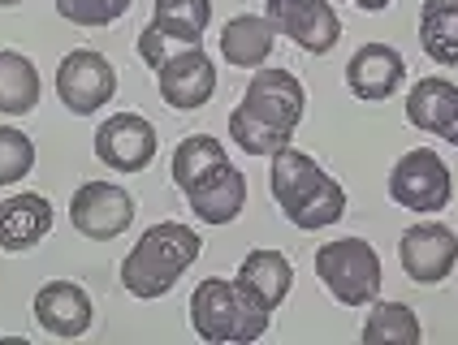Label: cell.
<instances>
[{"label": "cell", "instance_id": "cell-23", "mask_svg": "<svg viewBox=\"0 0 458 345\" xmlns=\"http://www.w3.org/2000/svg\"><path fill=\"white\" fill-rule=\"evenodd\" d=\"M152 26L178 35L182 44H204V30L212 26V0H156Z\"/></svg>", "mask_w": 458, "mask_h": 345}, {"label": "cell", "instance_id": "cell-8", "mask_svg": "<svg viewBox=\"0 0 458 345\" xmlns=\"http://www.w3.org/2000/svg\"><path fill=\"white\" fill-rule=\"evenodd\" d=\"M264 18L277 35L299 44L311 56H325L342 39V18L329 0H264Z\"/></svg>", "mask_w": 458, "mask_h": 345}, {"label": "cell", "instance_id": "cell-12", "mask_svg": "<svg viewBox=\"0 0 458 345\" xmlns=\"http://www.w3.org/2000/svg\"><path fill=\"white\" fill-rule=\"evenodd\" d=\"M182 195L191 203L195 221L229 224V221H238L242 207H247V177H242V169L225 156L221 164H212L208 172H199L191 186H182Z\"/></svg>", "mask_w": 458, "mask_h": 345}, {"label": "cell", "instance_id": "cell-25", "mask_svg": "<svg viewBox=\"0 0 458 345\" xmlns=\"http://www.w3.org/2000/svg\"><path fill=\"white\" fill-rule=\"evenodd\" d=\"M134 0H56V13L74 26H113L130 13Z\"/></svg>", "mask_w": 458, "mask_h": 345}, {"label": "cell", "instance_id": "cell-18", "mask_svg": "<svg viewBox=\"0 0 458 345\" xmlns=\"http://www.w3.org/2000/svg\"><path fill=\"white\" fill-rule=\"evenodd\" d=\"M247 294L259 302V307H268V311H277L281 302L290 298V285H294V268H290V259L273 247H255L247 250V259L238 264V276H233Z\"/></svg>", "mask_w": 458, "mask_h": 345}, {"label": "cell", "instance_id": "cell-14", "mask_svg": "<svg viewBox=\"0 0 458 345\" xmlns=\"http://www.w3.org/2000/svg\"><path fill=\"white\" fill-rule=\"evenodd\" d=\"M30 311H35V324H39L48 337H61V341L82 337V332L91 328V320H96L91 294H87L82 285H74V281H48V285H39Z\"/></svg>", "mask_w": 458, "mask_h": 345}, {"label": "cell", "instance_id": "cell-7", "mask_svg": "<svg viewBox=\"0 0 458 345\" xmlns=\"http://www.w3.org/2000/svg\"><path fill=\"white\" fill-rule=\"evenodd\" d=\"M56 96L74 117H91L117 96V70L108 65L104 52L91 48L65 52V61L56 65Z\"/></svg>", "mask_w": 458, "mask_h": 345}, {"label": "cell", "instance_id": "cell-5", "mask_svg": "<svg viewBox=\"0 0 458 345\" xmlns=\"http://www.w3.org/2000/svg\"><path fill=\"white\" fill-rule=\"evenodd\" d=\"M316 276L342 307H372L381 298V255L363 238H337L316 250Z\"/></svg>", "mask_w": 458, "mask_h": 345}, {"label": "cell", "instance_id": "cell-11", "mask_svg": "<svg viewBox=\"0 0 458 345\" xmlns=\"http://www.w3.org/2000/svg\"><path fill=\"white\" fill-rule=\"evenodd\" d=\"M156 125L139 113H113L96 130V160L113 172H143L156 160Z\"/></svg>", "mask_w": 458, "mask_h": 345}, {"label": "cell", "instance_id": "cell-10", "mask_svg": "<svg viewBox=\"0 0 458 345\" xmlns=\"http://www.w3.org/2000/svg\"><path fill=\"white\" fill-rule=\"evenodd\" d=\"M398 259L415 285H441L458 264V233L441 221H420L403 229Z\"/></svg>", "mask_w": 458, "mask_h": 345}, {"label": "cell", "instance_id": "cell-4", "mask_svg": "<svg viewBox=\"0 0 458 345\" xmlns=\"http://www.w3.org/2000/svg\"><path fill=\"white\" fill-rule=\"evenodd\" d=\"M273 311L259 307L238 281L208 276L191 294V328L212 345H247L268 332Z\"/></svg>", "mask_w": 458, "mask_h": 345}, {"label": "cell", "instance_id": "cell-13", "mask_svg": "<svg viewBox=\"0 0 458 345\" xmlns=\"http://www.w3.org/2000/svg\"><path fill=\"white\" fill-rule=\"evenodd\" d=\"M156 87H160L165 104L178 108V113L204 108L208 99L216 96V65H212V56L204 52V44L182 48L178 56H169V61L156 70Z\"/></svg>", "mask_w": 458, "mask_h": 345}, {"label": "cell", "instance_id": "cell-21", "mask_svg": "<svg viewBox=\"0 0 458 345\" xmlns=\"http://www.w3.org/2000/svg\"><path fill=\"white\" fill-rule=\"evenodd\" d=\"M39 104V70L35 61L13 48H0V113L26 117Z\"/></svg>", "mask_w": 458, "mask_h": 345}, {"label": "cell", "instance_id": "cell-20", "mask_svg": "<svg viewBox=\"0 0 458 345\" xmlns=\"http://www.w3.org/2000/svg\"><path fill=\"white\" fill-rule=\"evenodd\" d=\"M420 48L433 65L458 70V0H424L420 4Z\"/></svg>", "mask_w": 458, "mask_h": 345}, {"label": "cell", "instance_id": "cell-6", "mask_svg": "<svg viewBox=\"0 0 458 345\" xmlns=\"http://www.w3.org/2000/svg\"><path fill=\"white\" fill-rule=\"evenodd\" d=\"M389 198H394L398 207H407V212H420V216L445 212L450 198H454L450 164H445L433 147L403 151L398 164L389 169Z\"/></svg>", "mask_w": 458, "mask_h": 345}, {"label": "cell", "instance_id": "cell-15", "mask_svg": "<svg viewBox=\"0 0 458 345\" xmlns=\"http://www.w3.org/2000/svg\"><path fill=\"white\" fill-rule=\"evenodd\" d=\"M407 78V61L403 52L389 48V44H363V48L346 61V87L351 96L363 104H385V99L398 96Z\"/></svg>", "mask_w": 458, "mask_h": 345}, {"label": "cell", "instance_id": "cell-2", "mask_svg": "<svg viewBox=\"0 0 458 345\" xmlns=\"http://www.w3.org/2000/svg\"><path fill=\"white\" fill-rule=\"evenodd\" d=\"M273 169H268V186L277 198L281 216L303 229V233H320L346 216V190L342 181L325 172L307 151L299 147H281L277 156H268Z\"/></svg>", "mask_w": 458, "mask_h": 345}, {"label": "cell", "instance_id": "cell-22", "mask_svg": "<svg viewBox=\"0 0 458 345\" xmlns=\"http://www.w3.org/2000/svg\"><path fill=\"white\" fill-rule=\"evenodd\" d=\"M424 328L420 316L407 302H372L368 320H363V341H394V345H420Z\"/></svg>", "mask_w": 458, "mask_h": 345}, {"label": "cell", "instance_id": "cell-16", "mask_svg": "<svg viewBox=\"0 0 458 345\" xmlns=\"http://www.w3.org/2000/svg\"><path fill=\"white\" fill-rule=\"evenodd\" d=\"M407 122L424 134L445 139L458 147V82L450 78H420L407 91Z\"/></svg>", "mask_w": 458, "mask_h": 345}, {"label": "cell", "instance_id": "cell-17", "mask_svg": "<svg viewBox=\"0 0 458 345\" xmlns=\"http://www.w3.org/2000/svg\"><path fill=\"white\" fill-rule=\"evenodd\" d=\"M52 203L35 190H22V195H9L0 203V250L4 255H22V250H35L52 229Z\"/></svg>", "mask_w": 458, "mask_h": 345}, {"label": "cell", "instance_id": "cell-3", "mask_svg": "<svg viewBox=\"0 0 458 345\" xmlns=\"http://www.w3.org/2000/svg\"><path fill=\"white\" fill-rule=\"evenodd\" d=\"M199 255H204V238H199L191 224L160 221V224H152V229L130 247L126 259H122V285H126V294L143 298V302L165 298Z\"/></svg>", "mask_w": 458, "mask_h": 345}, {"label": "cell", "instance_id": "cell-26", "mask_svg": "<svg viewBox=\"0 0 458 345\" xmlns=\"http://www.w3.org/2000/svg\"><path fill=\"white\" fill-rule=\"evenodd\" d=\"M359 9H368V13H381V9H389L394 0H355Z\"/></svg>", "mask_w": 458, "mask_h": 345}, {"label": "cell", "instance_id": "cell-27", "mask_svg": "<svg viewBox=\"0 0 458 345\" xmlns=\"http://www.w3.org/2000/svg\"><path fill=\"white\" fill-rule=\"evenodd\" d=\"M13 4H22V0H0V9H13Z\"/></svg>", "mask_w": 458, "mask_h": 345}, {"label": "cell", "instance_id": "cell-9", "mask_svg": "<svg viewBox=\"0 0 458 345\" xmlns=\"http://www.w3.org/2000/svg\"><path fill=\"white\" fill-rule=\"evenodd\" d=\"M134 221V198L117 181H82L70 198V224L91 242L122 238Z\"/></svg>", "mask_w": 458, "mask_h": 345}, {"label": "cell", "instance_id": "cell-19", "mask_svg": "<svg viewBox=\"0 0 458 345\" xmlns=\"http://www.w3.org/2000/svg\"><path fill=\"white\" fill-rule=\"evenodd\" d=\"M273 44H277V30L259 13H238L221 30V56L233 70H259L273 56Z\"/></svg>", "mask_w": 458, "mask_h": 345}, {"label": "cell", "instance_id": "cell-24", "mask_svg": "<svg viewBox=\"0 0 458 345\" xmlns=\"http://www.w3.org/2000/svg\"><path fill=\"white\" fill-rule=\"evenodd\" d=\"M35 169V143L18 125H0V186H18Z\"/></svg>", "mask_w": 458, "mask_h": 345}, {"label": "cell", "instance_id": "cell-1", "mask_svg": "<svg viewBox=\"0 0 458 345\" xmlns=\"http://www.w3.org/2000/svg\"><path fill=\"white\" fill-rule=\"evenodd\" d=\"M307 113V91L290 70H255L242 104L229 113V139L247 156H277L290 147Z\"/></svg>", "mask_w": 458, "mask_h": 345}]
</instances>
